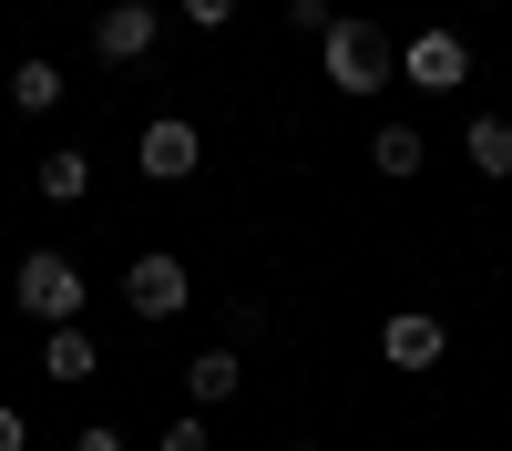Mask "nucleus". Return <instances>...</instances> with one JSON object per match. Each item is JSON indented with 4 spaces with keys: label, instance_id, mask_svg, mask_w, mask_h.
<instances>
[{
    "label": "nucleus",
    "instance_id": "9d476101",
    "mask_svg": "<svg viewBox=\"0 0 512 451\" xmlns=\"http://www.w3.org/2000/svg\"><path fill=\"white\" fill-rule=\"evenodd\" d=\"M52 103H62V62L21 52V62H11V113H52Z\"/></svg>",
    "mask_w": 512,
    "mask_h": 451
},
{
    "label": "nucleus",
    "instance_id": "f03ea898",
    "mask_svg": "<svg viewBox=\"0 0 512 451\" xmlns=\"http://www.w3.org/2000/svg\"><path fill=\"white\" fill-rule=\"evenodd\" d=\"M11 298H21V318H41V328H72L93 287H82V267L62 257V246H31V257H21V277H11Z\"/></svg>",
    "mask_w": 512,
    "mask_h": 451
},
{
    "label": "nucleus",
    "instance_id": "7ed1b4c3",
    "mask_svg": "<svg viewBox=\"0 0 512 451\" xmlns=\"http://www.w3.org/2000/svg\"><path fill=\"white\" fill-rule=\"evenodd\" d=\"M185 298H195V277H185L175 246H144V257L123 267V308L134 318H185Z\"/></svg>",
    "mask_w": 512,
    "mask_h": 451
},
{
    "label": "nucleus",
    "instance_id": "39448f33",
    "mask_svg": "<svg viewBox=\"0 0 512 451\" xmlns=\"http://www.w3.org/2000/svg\"><path fill=\"white\" fill-rule=\"evenodd\" d=\"M134 164H144V175H154V185H185V175H195V164H205V134H195V123H185V113H154V123H144V134H134Z\"/></svg>",
    "mask_w": 512,
    "mask_h": 451
},
{
    "label": "nucleus",
    "instance_id": "aec40b11",
    "mask_svg": "<svg viewBox=\"0 0 512 451\" xmlns=\"http://www.w3.org/2000/svg\"><path fill=\"white\" fill-rule=\"evenodd\" d=\"M482 11H502V0H482Z\"/></svg>",
    "mask_w": 512,
    "mask_h": 451
},
{
    "label": "nucleus",
    "instance_id": "0eeeda50",
    "mask_svg": "<svg viewBox=\"0 0 512 451\" xmlns=\"http://www.w3.org/2000/svg\"><path fill=\"white\" fill-rule=\"evenodd\" d=\"M154 41H164L154 0H103V21H93V52H103V62H144Z\"/></svg>",
    "mask_w": 512,
    "mask_h": 451
},
{
    "label": "nucleus",
    "instance_id": "4468645a",
    "mask_svg": "<svg viewBox=\"0 0 512 451\" xmlns=\"http://www.w3.org/2000/svg\"><path fill=\"white\" fill-rule=\"evenodd\" d=\"M154 451H216V431H205L195 410H185V421H164V431H154Z\"/></svg>",
    "mask_w": 512,
    "mask_h": 451
},
{
    "label": "nucleus",
    "instance_id": "f8f14e48",
    "mask_svg": "<svg viewBox=\"0 0 512 451\" xmlns=\"http://www.w3.org/2000/svg\"><path fill=\"white\" fill-rule=\"evenodd\" d=\"M369 164H379L390 185H410V175H420V123H379V134H369Z\"/></svg>",
    "mask_w": 512,
    "mask_h": 451
},
{
    "label": "nucleus",
    "instance_id": "412c9836",
    "mask_svg": "<svg viewBox=\"0 0 512 451\" xmlns=\"http://www.w3.org/2000/svg\"><path fill=\"white\" fill-rule=\"evenodd\" d=\"M62 11H72V0H62Z\"/></svg>",
    "mask_w": 512,
    "mask_h": 451
},
{
    "label": "nucleus",
    "instance_id": "f3484780",
    "mask_svg": "<svg viewBox=\"0 0 512 451\" xmlns=\"http://www.w3.org/2000/svg\"><path fill=\"white\" fill-rule=\"evenodd\" d=\"M287 21H297V31H318V41H328V21H338V11H328V0H287Z\"/></svg>",
    "mask_w": 512,
    "mask_h": 451
},
{
    "label": "nucleus",
    "instance_id": "a211bd4d",
    "mask_svg": "<svg viewBox=\"0 0 512 451\" xmlns=\"http://www.w3.org/2000/svg\"><path fill=\"white\" fill-rule=\"evenodd\" d=\"M0 451H31V421H21L11 400H0Z\"/></svg>",
    "mask_w": 512,
    "mask_h": 451
},
{
    "label": "nucleus",
    "instance_id": "1a4fd4ad",
    "mask_svg": "<svg viewBox=\"0 0 512 451\" xmlns=\"http://www.w3.org/2000/svg\"><path fill=\"white\" fill-rule=\"evenodd\" d=\"M185 390H195V410H226V400L246 390V359H236V349H205V359H185Z\"/></svg>",
    "mask_w": 512,
    "mask_h": 451
},
{
    "label": "nucleus",
    "instance_id": "9b49d317",
    "mask_svg": "<svg viewBox=\"0 0 512 451\" xmlns=\"http://www.w3.org/2000/svg\"><path fill=\"white\" fill-rule=\"evenodd\" d=\"M461 144H472V175H512V113H472V134H461Z\"/></svg>",
    "mask_w": 512,
    "mask_h": 451
},
{
    "label": "nucleus",
    "instance_id": "6ab92c4d",
    "mask_svg": "<svg viewBox=\"0 0 512 451\" xmlns=\"http://www.w3.org/2000/svg\"><path fill=\"white\" fill-rule=\"evenodd\" d=\"M287 451H328V441H287Z\"/></svg>",
    "mask_w": 512,
    "mask_h": 451
},
{
    "label": "nucleus",
    "instance_id": "20e7f679",
    "mask_svg": "<svg viewBox=\"0 0 512 451\" xmlns=\"http://www.w3.org/2000/svg\"><path fill=\"white\" fill-rule=\"evenodd\" d=\"M400 82L410 93H461V82H472V41L461 31H410L400 41Z\"/></svg>",
    "mask_w": 512,
    "mask_h": 451
},
{
    "label": "nucleus",
    "instance_id": "dca6fc26",
    "mask_svg": "<svg viewBox=\"0 0 512 451\" xmlns=\"http://www.w3.org/2000/svg\"><path fill=\"white\" fill-rule=\"evenodd\" d=\"M185 21H195V31H226V21H236V0H185Z\"/></svg>",
    "mask_w": 512,
    "mask_h": 451
},
{
    "label": "nucleus",
    "instance_id": "423d86ee",
    "mask_svg": "<svg viewBox=\"0 0 512 451\" xmlns=\"http://www.w3.org/2000/svg\"><path fill=\"white\" fill-rule=\"evenodd\" d=\"M379 359H390V369H410V380H420V369H441V359H451V328H441L431 308H400L390 328H379Z\"/></svg>",
    "mask_w": 512,
    "mask_h": 451
},
{
    "label": "nucleus",
    "instance_id": "6e6552de",
    "mask_svg": "<svg viewBox=\"0 0 512 451\" xmlns=\"http://www.w3.org/2000/svg\"><path fill=\"white\" fill-rule=\"evenodd\" d=\"M41 369H52L62 390H82V380H93V369H103V349H93V328H82V318H72V328H52V339H41Z\"/></svg>",
    "mask_w": 512,
    "mask_h": 451
},
{
    "label": "nucleus",
    "instance_id": "2eb2a0df",
    "mask_svg": "<svg viewBox=\"0 0 512 451\" xmlns=\"http://www.w3.org/2000/svg\"><path fill=\"white\" fill-rule=\"evenodd\" d=\"M72 451H134V441H123L113 421H82V431H72Z\"/></svg>",
    "mask_w": 512,
    "mask_h": 451
},
{
    "label": "nucleus",
    "instance_id": "ddd939ff",
    "mask_svg": "<svg viewBox=\"0 0 512 451\" xmlns=\"http://www.w3.org/2000/svg\"><path fill=\"white\" fill-rule=\"evenodd\" d=\"M31 185H41V205H82V185H93V164H82L72 144H52V154H41V175H31Z\"/></svg>",
    "mask_w": 512,
    "mask_h": 451
},
{
    "label": "nucleus",
    "instance_id": "f257e3e1",
    "mask_svg": "<svg viewBox=\"0 0 512 451\" xmlns=\"http://www.w3.org/2000/svg\"><path fill=\"white\" fill-rule=\"evenodd\" d=\"M318 72L338 82V93H349V103H369V93H390V82H400V41L390 31H379V21H328V41H318Z\"/></svg>",
    "mask_w": 512,
    "mask_h": 451
}]
</instances>
